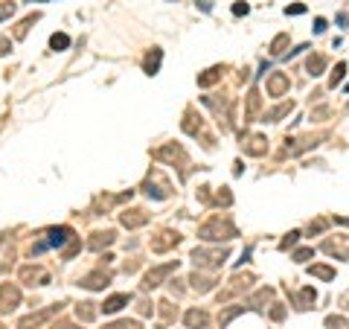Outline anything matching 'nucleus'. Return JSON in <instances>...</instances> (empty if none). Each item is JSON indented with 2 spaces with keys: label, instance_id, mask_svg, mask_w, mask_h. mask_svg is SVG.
Instances as JSON below:
<instances>
[{
  "label": "nucleus",
  "instance_id": "nucleus-1",
  "mask_svg": "<svg viewBox=\"0 0 349 329\" xmlns=\"http://www.w3.org/2000/svg\"><path fill=\"white\" fill-rule=\"evenodd\" d=\"M128 303V294H116V297H111V300H105V306H102V312L105 315H114V312H119L122 306Z\"/></svg>",
  "mask_w": 349,
  "mask_h": 329
},
{
  "label": "nucleus",
  "instance_id": "nucleus-2",
  "mask_svg": "<svg viewBox=\"0 0 349 329\" xmlns=\"http://www.w3.org/2000/svg\"><path fill=\"white\" fill-rule=\"evenodd\" d=\"M67 239H70V227H53V230H50L47 245H64Z\"/></svg>",
  "mask_w": 349,
  "mask_h": 329
},
{
  "label": "nucleus",
  "instance_id": "nucleus-3",
  "mask_svg": "<svg viewBox=\"0 0 349 329\" xmlns=\"http://www.w3.org/2000/svg\"><path fill=\"white\" fill-rule=\"evenodd\" d=\"M172 268H175V265H163V268H157V271H152V274L146 277V288H154V285H157V280H160L163 274H169Z\"/></svg>",
  "mask_w": 349,
  "mask_h": 329
},
{
  "label": "nucleus",
  "instance_id": "nucleus-4",
  "mask_svg": "<svg viewBox=\"0 0 349 329\" xmlns=\"http://www.w3.org/2000/svg\"><path fill=\"white\" fill-rule=\"evenodd\" d=\"M50 47H53V50H64V47H70V38L58 32V35H53V38H50Z\"/></svg>",
  "mask_w": 349,
  "mask_h": 329
},
{
  "label": "nucleus",
  "instance_id": "nucleus-5",
  "mask_svg": "<svg viewBox=\"0 0 349 329\" xmlns=\"http://www.w3.org/2000/svg\"><path fill=\"white\" fill-rule=\"evenodd\" d=\"M187 320H189V326H195V323H198V326H201V323H204V315H198V312H189V315H187Z\"/></svg>",
  "mask_w": 349,
  "mask_h": 329
},
{
  "label": "nucleus",
  "instance_id": "nucleus-6",
  "mask_svg": "<svg viewBox=\"0 0 349 329\" xmlns=\"http://www.w3.org/2000/svg\"><path fill=\"white\" fill-rule=\"evenodd\" d=\"M9 12H15V6H12V3H9V6H0V18H6Z\"/></svg>",
  "mask_w": 349,
  "mask_h": 329
},
{
  "label": "nucleus",
  "instance_id": "nucleus-7",
  "mask_svg": "<svg viewBox=\"0 0 349 329\" xmlns=\"http://www.w3.org/2000/svg\"><path fill=\"white\" fill-rule=\"evenodd\" d=\"M108 329H131V323H116V326H108Z\"/></svg>",
  "mask_w": 349,
  "mask_h": 329
}]
</instances>
